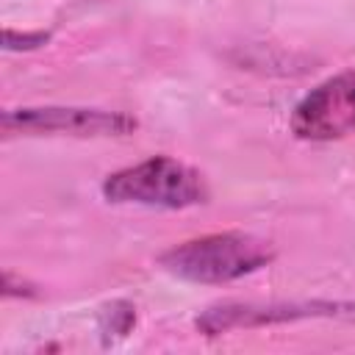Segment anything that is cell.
Segmentation results:
<instances>
[{
	"label": "cell",
	"instance_id": "1",
	"mask_svg": "<svg viewBox=\"0 0 355 355\" xmlns=\"http://www.w3.org/2000/svg\"><path fill=\"white\" fill-rule=\"evenodd\" d=\"M275 261V247L266 239L241 230L208 233L200 239H189L166 250L158 263L189 283H208L222 286L233 283L244 275H252Z\"/></svg>",
	"mask_w": 355,
	"mask_h": 355
},
{
	"label": "cell",
	"instance_id": "2",
	"mask_svg": "<svg viewBox=\"0 0 355 355\" xmlns=\"http://www.w3.org/2000/svg\"><path fill=\"white\" fill-rule=\"evenodd\" d=\"M103 197L116 205L180 211L205 202L208 183L200 169L169 155H153L141 164L108 175L103 183Z\"/></svg>",
	"mask_w": 355,
	"mask_h": 355
},
{
	"label": "cell",
	"instance_id": "3",
	"mask_svg": "<svg viewBox=\"0 0 355 355\" xmlns=\"http://www.w3.org/2000/svg\"><path fill=\"white\" fill-rule=\"evenodd\" d=\"M136 130V119L122 111L103 108H11L3 114L6 136H80V139H103V136H125Z\"/></svg>",
	"mask_w": 355,
	"mask_h": 355
},
{
	"label": "cell",
	"instance_id": "4",
	"mask_svg": "<svg viewBox=\"0 0 355 355\" xmlns=\"http://www.w3.org/2000/svg\"><path fill=\"white\" fill-rule=\"evenodd\" d=\"M300 319H349L355 322V302H219L197 316V330L219 336L230 330H250L263 324H283Z\"/></svg>",
	"mask_w": 355,
	"mask_h": 355
},
{
	"label": "cell",
	"instance_id": "5",
	"mask_svg": "<svg viewBox=\"0 0 355 355\" xmlns=\"http://www.w3.org/2000/svg\"><path fill=\"white\" fill-rule=\"evenodd\" d=\"M291 130L305 141H333L355 133V67L311 89L291 114Z\"/></svg>",
	"mask_w": 355,
	"mask_h": 355
},
{
	"label": "cell",
	"instance_id": "6",
	"mask_svg": "<svg viewBox=\"0 0 355 355\" xmlns=\"http://www.w3.org/2000/svg\"><path fill=\"white\" fill-rule=\"evenodd\" d=\"M47 39H50V33H44V31H25V33H17V31L6 28V33H3L6 50H33V47H42Z\"/></svg>",
	"mask_w": 355,
	"mask_h": 355
}]
</instances>
